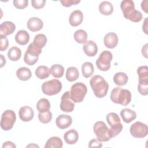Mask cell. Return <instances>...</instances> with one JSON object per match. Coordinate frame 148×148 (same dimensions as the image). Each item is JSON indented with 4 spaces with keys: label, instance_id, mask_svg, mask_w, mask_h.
<instances>
[{
    "label": "cell",
    "instance_id": "cell-1",
    "mask_svg": "<svg viewBox=\"0 0 148 148\" xmlns=\"http://www.w3.org/2000/svg\"><path fill=\"white\" fill-rule=\"evenodd\" d=\"M120 8L125 18L134 23H138L142 20L143 15L140 12L135 9V3L133 1H122L120 3Z\"/></svg>",
    "mask_w": 148,
    "mask_h": 148
},
{
    "label": "cell",
    "instance_id": "cell-2",
    "mask_svg": "<svg viewBox=\"0 0 148 148\" xmlns=\"http://www.w3.org/2000/svg\"><path fill=\"white\" fill-rule=\"evenodd\" d=\"M90 84L94 95L97 98H102L106 95L109 84L102 76L98 75L93 76L90 80Z\"/></svg>",
    "mask_w": 148,
    "mask_h": 148
},
{
    "label": "cell",
    "instance_id": "cell-3",
    "mask_svg": "<svg viewBox=\"0 0 148 148\" xmlns=\"http://www.w3.org/2000/svg\"><path fill=\"white\" fill-rule=\"evenodd\" d=\"M110 98L114 103L127 106L131 101V93L127 89H123L120 87H117L112 90Z\"/></svg>",
    "mask_w": 148,
    "mask_h": 148
},
{
    "label": "cell",
    "instance_id": "cell-4",
    "mask_svg": "<svg viewBox=\"0 0 148 148\" xmlns=\"http://www.w3.org/2000/svg\"><path fill=\"white\" fill-rule=\"evenodd\" d=\"M106 121L110 126L109 135L111 138L117 136L123 130V125L121 123L119 115L114 112L109 113L106 116Z\"/></svg>",
    "mask_w": 148,
    "mask_h": 148
},
{
    "label": "cell",
    "instance_id": "cell-5",
    "mask_svg": "<svg viewBox=\"0 0 148 148\" xmlns=\"http://www.w3.org/2000/svg\"><path fill=\"white\" fill-rule=\"evenodd\" d=\"M87 92V88L86 84L82 82H77L71 87L70 97L75 103H80L84 100Z\"/></svg>",
    "mask_w": 148,
    "mask_h": 148
},
{
    "label": "cell",
    "instance_id": "cell-6",
    "mask_svg": "<svg viewBox=\"0 0 148 148\" xmlns=\"http://www.w3.org/2000/svg\"><path fill=\"white\" fill-rule=\"evenodd\" d=\"M42 53V49L36 47L33 43H31L24 54V61L28 65H34L38 61L39 56Z\"/></svg>",
    "mask_w": 148,
    "mask_h": 148
},
{
    "label": "cell",
    "instance_id": "cell-7",
    "mask_svg": "<svg viewBox=\"0 0 148 148\" xmlns=\"http://www.w3.org/2000/svg\"><path fill=\"white\" fill-rule=\"evenodd\" d=\"M93 130L97 139L101 142H107L111 139L109 135V128L103 121H97L94 125Z\"/></svg>",
    "mask_w": 148,
    "mask_h": 148
},
{
    "label": "cell",
    "instance_id": "cell-8",
    "mask_svg": "<svg viewBox=\"0 0 148 148\" xmlns=\"http://www.w3.org/2000/svg\"><path fill=\"white\" fill-rule=\"evenodd\" d=\"M61 90V82L56 79L45 82L42 85V90L43 94L50 96L58 94Z\"/></svg>",
    "mask_w": 148,
    "mask_h": 148
},
{
    "label": "cell",
    "instance_id": "cell-9",
    "mask_svg": "<svg viewBox=\"0 0 148 148\" xmlns=\"http://www.w3.org/2000/svg\"><path fill=\"white\" fill-rule=\"evenodd\" d=\"M16 116L15 112L12 110L4 111L1 116V127L4 131L10 130L15 123Z\"/></svg>",
    "mask_w": 148,
    "mask_h": 148
},
{
    "label": "cell",
    "instance_id": "cell-10",
    "mask_svg": "<svg viewBox=\"0 0 148 148\" xmlns=\"http://www.w3.org/2000/svg\"><path fill=\"white\" fill-rule=\"evenodd\" d=\"M113 58L112 53L108 50L103 51L96 60V65L98 69L107 71L110 68V62Z\"/></svg>",
    "mask_w": 148,
    "mask_h": 148
},
{
    "label": "cell",
    "instance_id": "cell-11",
    "mask_svg": "<svg viewBox=\"0 0 148 148\" xmlns=\"http://www.w3.org/2000/svg\"><path fill=\"white\" fill-rule=\"evenodd\" d=\"M130 131L133 137L143 138L148 134V127L145 123L136 121L131 125Z\"/></svg>",
    "mask_w": 148,
    "mask_h": 148
},
{
    "label": "cell",
    "instance_id": "cell-12",
    "mask_svg": "<svg viewBox=\"0 0 148 148\" xmlns=\"http://www.w3.org/2000/svg\"><path fill=\"white\" fill-rule=\"evenodd\" d=\"M75 108V104L70 97L69 91L65 92L61 97L60 109L62 111L69 113L72 112Z\"/></svg>",
    "mask_w": 148,
    "mask_h": 148
},
{
    "label": "cell",
    "instance_id": "cell-13",
    "mask_svg": "<svg viewBox=\"0 0 148 148\" xmlns=\"http://www.w3.org/2000/svg\"><path fill=\"white\" fill-rule=\"evenodd\" d=\"M18 116L21 121L28 122L32 120L34 118V112L30 106H24L20 109Z\"/></svg>",
    "mask_w": 148,
    "mask_h": 148
},
{
    "label": "cell",
    "instance_id": "cell-14",
    "mask_svg": "<svg viewBox=\"0 0 148 148\" xmlns=\"http://www.w3.org/2000/svg\"><path fill=\"white\" fill-rule=\"evenodd\" d=\"M72 119L69 115L68 114H60L56 120V124L57 126L61 130L68 128L72 124Z\"/></svg>",
    "mask_w": 148,
    "mask_h": 148
},
{
    "label": "cell",
    "instance_id": "cell-15",
    "mask_svg": "<svg viewBox=\"0 0 148 148\" xmlns=\"http://www.w3.org/2000/svg\"><path fill=\"white\" fill-rule=\"evenodd\" d=\"M118 42L119 38L117 34L113 32L106 34L103 38L104 45L109 49L114 48L117 45Z\"/></svg>",
    "mask_w": 148,
    "mask_h": 148
},
{
    "label": "cell",
    "instance_id": "cell-16",
    "mask_svg": "<svg viewBox=\"0 0 148 148\" xmlns=\"http://www.w3.org/2000/svg\"><path fill=\"white\" fill-rule=\"evenodd\" d=\"M43 26V21L38 17H33L30 18L27 23V27L29 30L32 32L40 31Z\"/></svg>",
    "mask_w": 148,
    "mask_h": 148
},
{
    "label": "cell",
    "instance_id": "cell-17",
    "mask_svg": "<svg viewBox=\"0 0 148 148\" xmlns=\"http://www.w3.org/2000/svg\"><path fill=\"white\" fill-rule=\"evenodd\" d=\"M83 20V14L79 10L73 11L69 18V23L72 27H77L81 24Z\"/></svg>",
    "mask_w": 148,
    "mask_h": 148
},
{
    "label": "cell",
    "instance_id": "cell-18",
    "mask_svg": "<svg viewBox=\"0 0 148 148\" xmlns=\"http://www.w3.org/2000/svg\"><path fill=\"white\" fill-rule=\"evenodd\" d=\"M83 50L87 56L93 57L95 56L98 52V47L94 41L90 40L84 43Z\"/></svg>",
    "mask_w": 148,
    "mask_h": 148
},
{
    "label": "cell",
    "instance_id": "cell-19",
    "mask_svg": "<svg viewBox=\"0 0 148 148\" xmlns=\"http://www.w3.org/2000/svg\"><path fill=\"white\" fill-rule=\"evenodd\" d=\"M139 84L148 85V67L146 65L140 66L137 69Z\"/></svg>",
    "mask_w": 148,
    "mask_h": 148
},
{
    "label": "cell",
    "instance_id": "cell-20",
    "mask_svg": "<svg viewBox=\"0 0 148 148\" xmlns=\"http://www.w3.org/2000/svg\"><path fill=\"white\" fill-rule=\"evenodd\" d=\"M120 116L124 122L130 123L136 119V113L129 108H124L120 112Z\"/></svg>",
    "mask_w": 148,
    "mask_h": 148
},
{
    "label": "cell",
    "instance_id": "cell-21",
    "mask_svg": "<svg viewBox=\"0 0 148 148\" xmlns=\"http://www.w3.org/2000/svg\"><path fill=\"white\" fill-rule=\"evenodd\" d=\"M64 139L67 144L73 145L78 140V132L74 129H71L64 134Z\"/></svg>",
    "mask_w": 148,
    "mask_h": 148
},
{
    "label": "cell",
    "instance_id": "cell-22",
    "mask_svg": "<svg viewBox=\"0 0 148 148\" xmlns=\"http://www.w3.org/2000/svg\"><path fill=\"white\" fill-rule=\"evenodd\" d=\"M29 34L25 30L18 31L15 35V40L17 43L20 45H25L29 40Z\"/></svg>",
    "mask_w": 148,
    "mask_h": 148
},
{
    "label": "cell",
    "instance_id": "cell-23",
    "mask_svg": "<svg viewBox=\"0 0 148 148\" xmlns=\"http://www.w3.org/2000/svg\"><path fill=\"white\" fill-rule=\"evenodd\" d=\"M0 29L1 32L5 36L9 35L14 32L16 29V25L12 21H6L1 24Z\"/></svg>",
    "mask_w": 148,
    "mask_h": 148
},
{
    "label": "cell",
    "instance_id": "cell-24",
    "mask_svg": "<svg viewBox=\"0 0 148 148\" xmlns=\"http://www.w3.org/2000/svg\"><path fill=\"white\" fill-rule=\"evenodd\" d=\"M16 76L22 81L28 80L32 76L31 70L27 67H21L16 71Z\"/></svg>",
    "mask_w": 148,
    "mask_h": 148
},
{
    "label": "cell",
    "instance_id": "cell-25",
    "mask_svg": "<svg viewBox=\"0 0 148 148\" xmlns=\"http://www.w3.org/2000/svg\"><path fill=\"white\" fill-rule=\"evenodd\" d=\"M99 12L105 16L110 15L113 12V6L109 1H103L99 5Z\"/></svg>",
    "mask_w": 148,
    "mask_h": 148
},
{
    "label": "cell",
    "instance_id": "cell-26",
    "mask_svg": "<svg viewBox=\"0 0 148 148\" xmlns=\"http://www.w3.org/2000/svg\"><path fill=\"white\" fill-rule=\"evenodd\" d=\"M62 145L63 143L61 138L58 136H52L46 141L45 148H61Z\"/></svg>",
    "mask_w": 148,
    "mask_h": 148
},
{
    "label": "cell",
    "instance_id": "cell-27",
    "mask_svg": "<svg viewBox=\"0 0 148 148\" xmlns=\"http://www.w3.org/2000/svg\"><path fill=\"white\" fill-rule=\"evenodd\" d=\"M114 83L119 86H122L125 85L128 80V77L126 73L124 72H117L113 76Z\"/></svg>",
    "mask_w": 148,
    "mask_h": 148
},
{
    "label": "cell",
    "instance_id": "cell-28",
    "mask_svg": "<svg viewBox=\"0 0 148 148\" xmlns=\"http://www.w3.org/2000/svg\"><path fill=\"white\" fill-rule=\"evenodd\" d=\"M50 69L45 65L39 66L35 70V75L39 79L43 80L50 76Z\"/></svg>",
    "mask_w": 148,
    "mask_h": 148
},
{
    "label": "cell",
    "instance_id": "cell-29",
    "mask_svg": "<svg viewBox=\"0 0 148 148\" xmlns=\"http://www.w3.org/2000/svg\"><path fill=\"white\" fill-rule=\"evenodd\" d=\"M79 76L78 69L74 66H71L67 68L66 71L65 77L69 82H74L76 80Z\"/></svg>",
    "mask_w": 148,
    "mask_h": 148
},
{
    "label": "cell",
    "instance_id": "cell-30",
    "mask_svg": "<svg viewBox=\"0 0 148 148\" xmlns=\"http://www.w3.org/2000/svg\"><path fill=\"white\" fill-rule=\"evenodd\" d=\"M36 107L39 113H44L50 110V103L47 99L41 98L38 101Z\"/></svg>",
    "mask_w": 148,
    "mask_h": 148
},
{
    "label": "cell",
    "instance_id": "cell-31",
    "mask_svg": "<svg viewBox=\"0 0 148 148\" xmlns=\"http://www.w3.org/2000/svg\"><path fill=\"white\" fill-rule=\"evenodd\" d=\"M21 56V49L17 47H12L8 52V57L9 59L12 61H18Z\"/></svg>",
    "mask_w": 148,
    "mask_h": 148
},
{
    "label": "cell",
    "instance_id": "cell-32",
    "mask_svg": "<svg viewBox=\"0 0 148 148\" xmlns=\"http://www.w3.org/2000/svg\"><path fill=\"white\" fill-rule=\"evenodd\" d=\"M82 75L85 78L90 77L94 72L92 64L90 62H85L82 65Z\"/></svg>",
    "mask_w": 148,
    "mask_h": 148
},
{
    "label": "cell",
    "instance_id": "cell-33",
    "mask_svg": "<svg viewBox=\"0 0 148 148\" xmlns=\"http://www.w3.org/2000/svg\"><path fill=\"white\" fill-rule=\"evenodd\" d=\"M47 40V38L45 34H39L35 35L32 43L36 47L42 49L46 45Z\"/></svg>",
    "mask_w": 148,
    "mask_h": 148
},
{
    "label": "cell",
    "instance_id": "cell-34",
    "mask_svg": "<svg viewBox=\"0 0 148 148\" xmlns=\"http://www.w3.org/2000/svg\"><path fill=\"white\" fill-rule=\"evenodd\" d=\"M50 74L56 78L61 77L64 72L63 66L60 64H54L50 68Z\"/></svg>",
    "mask_w": 148,
    "mask_h": 148
},
{
    "label": "cell",
    "instance_id": "cell-35",
    "mask_svg": "<svg viewBox=\"0 0 148 148\" xmlns=\"http://www.w3.org/2000/svg\"><path fill=\"white\" fill-rule=\"evenodd\" d=\"M73 37L77 43L80 44L85 43L87 39V34L83 29H78L74 33Z\"/></svg>",
    "mask_w": 148,
    "mask_h": 148
},
{
    "label": "cell",
    "instance_id": "cell-36",
    "mask_svg": "<svg viewBox=\"0 0 148 148\" xmlns=\"http://www.w3.org/2000/svg\"><path fill=\"white\" fill-rule=\"evenodd\" d=\"M38 119L42 123H49L52 119V113L50 110L44 113H39Z\"/></svg>",
    "mask_w": 148,
    "mask_h": 148
},
{
    "label": "cell",
    "instance_id": "cell-37",
    "mask_svg": "<svg viewBox=\"0 0 148 148\" xmlns=\"http://www.w3.org/2000/svg\"><path fill=\"white\" fill-rule=\"evenodd\" d=\"M14 6L18 9H25L28 4V1L27 0H14L13 1Z\"/></svg>",
    "mask_w": 148,
    "mask_h": 148
},
{
    "label": "cell",
    "instance_id": "cell-38",
    "mask_svg": "<svg viewBox=\"0 0 148 148\" xmlns=\"http://www.w3.org/2000/svg\"><path fill=\"white\" fill-rule=\"evenodd\" d=\"M0 39H1L0 50L2 51L8 49V45H9V41L6 36L3 34H1Z\"/></svg>",
    "mask_w": 148,
    "mask_h": 148
},
{
    "label": "cell",
    "instance_id": "cell-39",
    "mask_svg": "<svg viewBox=\"0 0 148 148\" xmlns=\"http://www.w3.org/2000/svg\"><path fill=\"white\" fill-rule=\"evenodd\" d=\"M45 3H46L45 0H32L31 1L32 6L36 9H39L43 8L45 5Z\"/></svg>",
    "mask_w": 148,
    "mask_h": 148
},
{
    "label": "cell",
    "instance_id": "cell-40",
    "mask_svg": "<svg viewBox=\"0 0 148 148\" xmlns=\"http://www.w3.org/2000/svg\"><path fill=\"white\" fill-rule=\"evenodd\" d=\"M61 3L64 7H69L72 5H77L80 2V0H64L60 1Z\"/></svg>",
    "mask_w": 148,
    "mask_h": 148
},
{
    "label": "cell",
    "instance_id": "cell-41",
    "mask_svg": "<svg viewBox=\"0 0 148 148\" xmlns=\"http://www.w3.org/2000/svg\"><path fill=\"white\" fill-rule=\"evenodd\" d=\"M138 91L139 92L143 95H146L148 94V85H142V84H138Z\"/></svg>",
    "mask_w": 148,
    "mask_h": 148
},
{
    "label": "cell",
    "instance_id": "cell-42",
    "mask_svg": "<svg viewBox=\"0 0 148 148\" xmlns=\"http://www.w3.org/2000/svg\"><path fill=\"white\" fill-rule=\"evenodd\" d=\"M88 147H102V144L101 142L98 140V139H93L89 142Z\"/></svg>",
    "mask_w": 148,
    "mask_h": 148
},
{
    "label": "cell",
    "instance_id": "cell-43",
    "mask_svg": "<svg viewBox=\"0 0 148 148\" xmlns=\"http://www.w3.org/2000/svg\"><path fill=\"white\" fill-rule=\"evenodd\" d=\"M6 147H16V146L11 141H6L3 143L2 148H6Z\"/></svg>",
    "mask_w": 148,
    "mask_h": 148
},
{
    "label": "cell",
    "instance_id": "cell-44",
    "mask_svg": "<svg viewBox=\"0 0 148 148\" xmlns=\"http://www.w3.org/2000/svg\"><path fill=\"white\" fill-rule=\"evenodd\" d=\"M147 3H148V1L147 0H145V1H143L142 2V3H141V8H142V9L145 13H147V10H148Z\"/></svg>",
    "mask_w": 148,
    "mask_h": 148
},
{
    "label": "cell",
    "instance_id": "cell-45",
    "mask_svg": "<svg viewBox=\"0 0 148 148\" xmlns=\"http://www.w3.org/2000/svg\"><path fill=\"white\" fill-rule=\"evenodd\" d=\"M147 46H148V44L146 43L144 46H143V47L142 48V55L146 58H147V57H148V56H147Z\"/></svg>",
    "mask_w": 148,
    "mask_h": 148
},
{
    "label": "cell",
    "instance_id": "cell-46",
    "mask_svg": "<svg viewBox=\"0 0 148 148\" xmlns=\"http://www.w3.org/2000/svg\"><path fill=\"white\" fill-rule=\"evenodd\" d=\"M147 18H148L147 17L145 18L144 20V23L142 25V30L146 34H147V23H148Z\"/></svg>",
    "mask_w": 148,
    "mask_h": 148
},
{
    "label": "cell",
    "instance_id": "cell-47",
    "mask_svg": "<svg viewBox=\"0 0 148 148\" xmlns=\"http://www.w3.org/2000/svg\"><path fill=\"white\" fill-rule=\"evenodd\" d=\"M1 67H3L4 66V65H5V63H6V60L5 58L3 57V55L2 54H1Z\"/></svg>",
    "mask_w": 148,
    "mask_h": 148
},
{
    "label": "cell",
    "instance_id": "cell-48",
    "mask_svg": "<svg viewBox=\"0 0 148 148\" xmlns=\"http://www.w3.org/2000/svg\"><path fill=\"white\" fill-rule=\"evenodd\" d=\"M39 147V146H38V145H35V144H30V145H27V147Z\"/></svg>",
    "mask_w": 148,
    "mask_h": 148
}]
</instances>
